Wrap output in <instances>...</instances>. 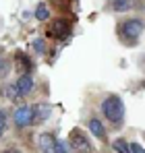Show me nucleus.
I'll use <instances>...</instances> for the list:
<instances>
[{"label":"nucleus","mask_w":145,"mask_h":153,"mask_svg":"<svg viewBox=\"0 0 145 153\" xmlns=\"http://www.w3.org/2000/svg\"><path fill=\"white\" fill-rule=\"evenodd\" d=\"M102 114L114 126H120L122 120H124V103H122V100L118 95H108L102 102Z\"/></svg>","instance_id":"nucleus-1"},{"label":"nucleus","mask_w":145,"mask_h":153,"mask_svg":"<svg viewBox=\"0 0 145 153\" xmlns=\"http://www.w3.org/2000/svg\"><path fill=\"white\" fill-rule=\"evenodd\" d=\"M143 21L141 19H126V21H122L120 27H118V31H120L122 37H126V39H131V42H137V37H141V33H143Z\"/></svg>","instance_id":"nucleus-2"},{"label":"nucleus","mask_w":145,"mask_h":153,"mask_svg":"<svg viewBox=\"0 0 145 153\" xmlns=\"http://www.w3.org/2000/svg\"><path fill=\"white\" fill-rule=\"evenodd\" d=\"M69 141H71V147L77 153H91V151H93V147H91L89 139H87V137H83V132H81V130H77V128L71 132Z\"/></svg>","instance_id":"nucleus-3"},{"label":"nucleus","mask_w":145,"mask_h":153,"mask_svg":"<svg viewBox=\"0 0 145 153\" xmlns=\"http://www.w3.org/2000/svg\"><path fill=\"white\" fill-rule=\"evenodd\" d=\"M13 120H15V124L19 128H25V126H29V124H33V108H27V105L17 108L15 114H13Z\"/></svg>","instance_id":"nucleus-4"},{"label":"nucleus","mask_w":145,"mask_h":153,"mask_svg":"<svg viewBox=\"0 0 145 153\" xmlns=\"http://www.w3.org/2000/svg\"><path fill=\"white\" fill-rule=\"evenodd\" d=\"M15 89H17V93L25 97V95H29L31 91H33V79L29 75H21L17 79V83H15Z\"/></svg>","instance_id":"nucleus-5"},{"label":"nucleus","mask_w":145,"mask_h":153,"mask_svg":"<svg viewBox=\"0 0 145 153\" xmlns=\"http://www.w3.org/2000/svg\"><path fill=\"white\" fill-rule=\"evenodd\" d=\"M69 31H71V25H69L67 19H58V21H54L52 27H50V33L54 37H58V39H64L69 35Z\"/></svg>","instance_id":"nucleus-6"},{"label":"nucleus","mask_w":145,"mask_h":153,"mask_svg":"<svg viewBox=\"0 0 145 153\" xmlns=\"http://www.w3.org/2000/svg\"><path fill=\"white\" fill-rule=\"evenodd\" d=\"M87 126H89V130H91V134L96 137V139H99V141H106L108 137V132H106V126L102 124V120L99 118H89V122H87Z\"/></svg>","instance_id":"nucleus-7"},{"label":"nucleus","mask_w":145,"mask_h":153,"mask_svg":"<svg viewBox=\"0 0 145 153\" xmlns=\"http://www.w3.org/2000/svg\"><path fill=\"white\" fill-rule=\"evenodd\" d=\"M50 112H52L50 103H35V108H33V124H40V122L48 120Z\"/></svg>","instance_id":"nucleus-8"},{"label":"nucleus","mask_w":145,"mask_h":153,"mask_svg":"<svg viewBox=\"0 0 145 153\" xmlns=\"http://www.w3.org/2000/svg\"><path fill=\"white\" fill-rule=\"evenodd\" d=\"M40 147H42L44 153H54L56 151V139H54L52 132H44V134L40 137Z\"/></svg>","instance_id":"nucleus-9"},{"label":"nucleus","mask_w":145,"mask_h":153,"mask_svg":"<svg viewBox=\"0 0 145 153\" xmlns=\"http://www.w3.org/2000/svg\"><path fill=\"white\" fill-rule=\"evenodd\" d=\"M135 2L137 0H112L110 4H112V10L114 13H129L135 6Z\"/></svg>","instance_id":"nucleus-10"},{"label":"nucleus","mask_w":145,"mask_h":153,"mask_svg":"<svg viewBox=\"0 0 145 153\" xmlns=\"http://www.w3.org/2000/svg\"><path fill=\"white\" fill-rule=\"evenodd\" d=\"M35 19L37 21H48L50 19V10L46 4H37V8H35Z\"/></svg>","instance_id":"nucleus-11"},{"label":"nucleus","mask_w":145,"mask_h":153,"mask_svg":"<svg viewBox=\"0 0 145 153\" xmlns=\"http://www.w3.org/2000/svg\"><path fill=\"white\" fill-rule=\"evenodd\" d=\"M112 147H114V149H116L118 153H131V145H126V143H124L122 139H116Z\"/></svg>","instance_id":"nucleus-12"},{"label":"nucleus","mask_w":145,"mask_h":153,"mask_svg":"<svg viewBox=\"0 0 145 153\" xmlns=\"http://www.w3.org/2000/svg\"><path fill=\"white\" fill-rule=\"evenodd\" d=\"M54 153H71V151H69V147H67L64 141H56V151Z\"/></svg>","instance_id":"nucleus-13"},{"label":"nucleus","mask_w":145,"mask_h":153,"mask_svg":"<svg viewBox=\"0 0 145 153\" xmlns=\"http://www.w3.org/2000/svg\"><path fill=\"white\" fill-rule=\"evenodd\" d=\"M6 130V114L4 112H0V137H2V132Z\"/></svg>","instance_id":"nucleus-14"},{"label":"nucleus","mask_w":145,"mask_h":153,"mask_svg":"<svg viewBox=\"0 0 145 153\" xmlns=\"http://www.w3.org/2000/svg\"><path fill=\"white\" fill-rule=\"evenodd\" d=\"M131 153H145V149L139 143H131Z\"/></svg>","instance_id":"nucleus-15"},{"label":"nucleus","mask_w":145,"mask_h":153,"mask_svg":"<svg viewBox=\"0 0 145 153\" xmlns=\"http://www.w3.org/2000/svg\"><path fill=\"white\" fill-rule=\"evenodd\" d=\"M33 48H35L37 52H44V42H42V39H37V42H33Z\"/></svg>","instance_id":"nucleus-16"}]
</instances>
